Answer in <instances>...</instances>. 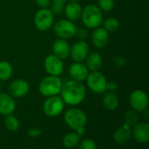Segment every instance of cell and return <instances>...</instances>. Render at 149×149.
<instances>
[{"label": "cell", "mask_w": 149, "mask_h": 149, "mask_svg": "<svg viewBox=\"0 0 149 149\" xmlns=\"http://www.w3.org/2000/svg\"><path fill=\"white\" fill-rule=\"evenodd\" d=\"M35 3L41 8H47L51 5L52 0H34Z\"/></svg>", "instance_id": "836d02e7"}, {"label": "cell", "mask_w": 149, "mask_h": 149, "mask_svg": "<svg viewBox=\"0 0 149 149\" xmlns=\"http://www.w3.org/2000/svg\"><path fill=\"white\" fill-rule=\"evenodd\" d=\"M53 30L58 38L67 40L74 36L76 25L68 19H60L54 24Z\"/></svg>", "instance_id": "ba28073f"}, {"label": "cell", "mask_w": 149, "mask_h": 149, "mask_svg": "<svg viewBox=\"0 0 149 149\" xmlns=\"http://www.w3.org/2000/svg\"><path fill=\"white\" fill-rule=\"evenodd\" d=\"M54 23V14L50 9L41 8L34 16V25L41 32L48 31Z\"/></svg>", "instance_id": "5b68a950"}, {"label": "cell", "mask_w": 149, "mask_h": 149, "mask_svg": "<svg viewBox=\"0 0 149 149\" xmlns=\"http://www.w3.org/2000/svg\"><path fill=\"white\" fill-rule=\"evenodd\" d=\"M13 73V68L9 61H0V81L9 80Z\"/></svg>", "instance_id": "603a6c76"}, {"label": "cell", "mask_w": 149, "mask_h": 149, "mask_svg": "<svg viewBox=\"0 0 149 149\" xmlns=\"http://www.w3.org/2000/svg\"><path fill=\"white\" fill-rule=\"evenodd\" d=\"M117 89H118V83L116 82L111 81V82L107 83V90L114 92L117 90Z\"/></svg>", "instance_id": "d6a6232c"}, {"label": "cell", "mask_w": 149, "mask_h": 149, "mask_svg": "<svg viewBox=\"0 0 149 149\" xmlns=\"http://www.w3.org/2000/svg\"><path fill=\"white\" fill-rule=\"evenodd\" d=\"M113 63L116 67H123L126 63V60L121 56H115L113 58Z\"/></svg>", "instance_id": "1f68e13d"}, {"label": "cell", "mask_w": 149, "mask_h": 149, "mask_svg": "<svg viewBox=\"0 0 149 149\" xmlns=\"http://www.w3.org/2000/svg\"><path fill=\"white\" fill-rule=\"evenodd\" d=\"M79 149H97V146L95 141H93V140L86 139L80 143Z\"/></svg>", "instance_id": "f1b7e54d"}, {"label": "cell", "mask_w": 149, "mask_h": 149, "mask_svg": "<svg viewBox=\"0 0 149 149\" xmlns=\"http://www.w3.org/2000/svg\"><path fill=\"white\" fill-rule=\"evenodd\" d=\"M41 133H42V130L40 128H38V127L31 128L28 131V135L31 137H33V138L38 137Z\"/></svg>", "instance_id": "4dcf8cb0"}, {"label": "cell", "mask_w": 149, "mask_h": 149, "mask_svg": "<svg viewBox=\"0 0 149 149\" xmlns=\"http://www.w3.org/2000/svg\"><path fill=\"white\" fill-rule=\"evenodd\" d=\"M120 26V23L117 18H108L103 22V28L106 29L108 32H113L118 30Z\"/></svg>", "instance_id": "d4e9b609"}, {"label": "cell", "mask_w": 149, "mask_h": 149, "mask_svg": "<svg viewBox=\"0 0 149 149\" xmlns=\"http://www.w3.org/2000/svg\"><path fill=\"white\" fill-rule=\"evenodd\" d=\"M69 75L72 80L83 82L86 79L89 70L87 69L86 66L79 61H75L72 63L69 67Z\"/></svg>", "instance_id": "4fadbf2b"}, {"label": "cell", "mask_w": 149, "mask_h": 149, "mask_svg": "<svg viewBox=\"0 0 149 149\" xmlns=\"http://www.w3.org/2000/svg\"><path fill=\"white\" fill-rule=\"evenodd\" d=\"M4 126L5 128L10 132H15L19 128V120L17 117H15L12 114L7 115L4 120Z\"/></svg>", "instance_id": "cb8c5ba5"}, {"label": "cell", "mask_w": 149, "mask_h": 149, "mask_svg": "<svg viewBox=\"0 0 149 149\" xmlns=\"http://www.w3.org/2000/svg\"><path fill=\"white\" fill-rule=\"evenodd\" d=\"M8 90L12 97H23L29 92L30 85L25 80L17 79L10 83Z\"/></svg>", "instance_id": "7c38bea8"}, {"label": "cell", "mask_w": 149, "mask_h": 149, "mask_svg": "<svg viewBox=\"0 0 149 149\" xmlns=\"http://www.w3.org/2000/svg\"><path fill=\"white\" fill-rule=\"evenodd\" d=\"M62 81L58 76H51L44 77L38 85V90L41 95L45 97L56 96L60 93L62 88Z\"/></svg>", "instance_id": "3957f363"}, {"label": "cell", "mask_w": 149, "mask_h": 149, "mask_svg": "<svg viewBox=\"0 0 149 149\" xmlns=\"http://www.w3.org/2000/svg\"><path fill=\"white\" fill-rule=\"evenodd\" d=\"M60 95L65 105L74 106L84 101L86 96V90L81 82L72 79L62 84Z\"/></svg>", "instance_id": "6da1fadb"}, {"label": "cell", "mask_w": 149, "mask_h": 149, "mask_svg": "<svg viewBox=\"0 0 149 149\" xmlns=\"http://www.w3.org/2000/svg\"><path fill=\"white\" fill-rule=\"evenodd\" d=\"M66 1L67 0H52V8L50 10L53 14H61L64 11Z\"/></svg>", "instance_id": "4316f807"}, {"label": "cell", "mask_w": 149, "mask_h": 149, "mask_svg": "<svg viewBox=\"0 0 149 149\" xmlns=\"http://www.w3.org/2000/svg\"><path fill=\"white\" fill-rule=\"evenodd\" d=\"M74 36H76L79 40H84L88 36V32L85 27H76Z\"/></svg>", "instance_id": "f546056e"}, {"label": "cell", "mask_w": 149, "mask_h": 149, "mask_svg": "<svg viewBox=\"0 0 149 149\" xmlns=\"http://www.w3.org/2000/svg\"><path fill=\"white\" fill-rule=\"evenodd\" d=\"M129 103L132 109L138 112H143L148 107V97L141 90L133 91L129 97Z\"/></svg>", "instance_id": "9c48e42d"}, {"label": "cell", "mask_w": 149, "mask_h": 149, "mask_svg": "<svg viewBox=\"0 0 149 149\" xmlns=\"http://www.w3.org/2000/svg\"><path fill=\"white\" fill-rule=\"evenodd\" d=\"M124 119H125V123H127L129 126H134L138 123L139 120V117L136 113L135 111L134 110H128L125 112L124 115Z\"/></svg>", "instance_id": "484cf974"}, {"label": "cell", "mask_w": 149, "mask_h": 149, "mask_svg": "<svg viewBox=\"0 0 149 149\" xmlns=\"http://www.w3.org/2000/svg\"><path fill=\"white\" fill-rule=\"evenodd\" d=\"M76 133L79 134V137H81V136H84V135L86 134L85 127H82V128H79V129H78V130L76 131Z\"/></svg>", "instance_id": "e575fe53"}, {"label": "cell", "mask_w": 149, "mask_h": 149, "mask_svg": "<svg viewBox=\"0 0 149 149\" xmlns=\"http://www.w3.org/2000/svg\"><path fill=\"white\" fill-rule=\"evenodd\" d=\"M134 140L140 143H147L149 141V124L147 122L137 123L131 131Z\"/></svg>", "instance_id": "5bb4252c"}, {"label": "cell", "mask_w": 149, "mask_h": 149, "mask_svg": "<svg viewBox=\"0 0 149 149\" xmlns=\"http://www.w3.org/2000/svg\"><path fill=\"white\" fill-rule=\"evenodd\" d=\"M66 19L70 21H76L81 17V12H82V7L79 4V2H72L70 1L65 5V8L64 9Z\"/></svg>", "instance_id": "ac0fdd59"}, {"label": "cell", "mask_w": 149, "mask_h": 149, "mask_svg": "<svg viewBox=\"0 0 149 149\" xmlns=\"http://www.w3.org/2000/svg\"><path fill=\"white\" fill-rule=\"evenodd\" d=\"M64 119L65 124L75 131L85 127L87 122L86 113L79 108H71L67 110L65 113Z\"/></svg>", "instance_id": "277c9868"}, {"label": "cell", "mask_w": 149, "mask_h": 149, "mask_svg": "<svg viewBox=\"0 0 149 149\" xmlns=\"http://www.w3.org/2000/svg\"><path fill=\"white\" fill-rule=\"evenodd\" d=\"M89 54V46L84 40L77 41L70 49V55L74 61L82 62Z\"/></svg>", "instance_id": "8fae6325"}, {"label": "cell", "mask_w": 149, "mask_h": 149, "mask_svg": "<svg viewBox=\"0 0 149 149\" xmlns=\"http://www.w3.org/2000/svg\"><path fill=\"white\" fill-rule=\"evenodd\" d=\"M79 136L76 132H72L67 133L63 138V145L66 148H73L77 147L79 143Z\"/></svg>", "instance_id": "7402d4cb"}, {"label": "cell", "mask_w": 149, "mask_h": 149, "mask_svg": "<svg viewBox=\"0 0 149 149\" xmlns=\"http://www.w3.org/2000/svg\"><path fill=\"white\" fill-rule=\"evenodd\" d=\"M71 47L66 40L64 39H57L52 44V52L53 54L58 57L61 60L66 59L70 55Z\"/></svg>", "instance_id": "9a60e30c"}, {"label": "cell", "mask_w": 149, "mask_h": 149, "mask_svg": "<svg viewBox=\"0 0 149 149\" xmlns=\"http://www.w3.org/2000/svg\"><path fill=\"white\" fill-rule=\"evenodd\" d=\"M1 89H2V86H1V83H0V91H1Z\"/></svg>", "instance_id": "8d00e7d4"}, {"label": "cell", "mask_w": 149, "mask_h": 149, "mask_svg": "<svg viewBox=\"0 0 149 149\" xmlns=\"http://www.w3.org/2000/svg\"><path fill=\"white\" fill-rule=\"evenodd\" d=\"M108 40H109V34L106 29L99 26L93 30L92 33V41L93 44L97 48H102L106 47Z\"/></svg>", "instance_id": "e0dca14e"}, {"label": "cell", "mask_w": 149, "mask_h": 149, "mask_svg": "<svg viewBox=\"0 0 149 149\" xmlns=\"http://www.w3.org/2000/svg\"><path fill=\"white\" fill-rule=\"evenodd\" d=\"M86 66L90 71H98L102 66V57L99 53L93 52L86 58Z\"/></svg>", "instance_id": "ffe728a7"}, {"label": "cell", "mask_w": 149, "mask_h": 149, "mask_svg": "<svg viewBox=\"0 0 149 149\" xmlns=\"http://www.w3.org/2000/svg\"><path fill=\"white\" fill-rule=\"evenodd\" d=\"M65 108V103L60 97L52 96L45 101L43 105V111L45 114L48 117H57L58 116Z\"/></svg>", "instance_id": "52a82bcc"}, {"label": "cell", "mask_w": 149, "mask_h": 149, "mask_svg": "<svg viewBox=\"0 0 149 149\" xmlns=\"http://www.w3.org/2000/svg\"><path fill=\"white\" fill-rule=\"evenodd\" d=\"M104 97L102 99L103 106L108 111H114L119 106V98L114 92L107 91L104 92Z\"/></svg>", "instance_id": "44dd1931"}, {"label": "cell", "mask_w": 149, "mask_h": 149, "mask_svg": "<svg viewBox=\"0 0 149 149\" xmlns=\"http://www.w3.org/2000/svg\"><path fill=\"white\" fill-rule=\"evenodd\" d=\"M16 109V103L13 97L7 93L0 92V114L7 116L12 114Z\"/></svg>", "instance_id": "2e32d148"}, {"label": "cell", "mask_w": 149, "mask_h": 149, "mask_svg": "<svg viewBox=\"0 0 149 149\" xmlns=\"http://www.w3.org/2000/svg\"><path fill=\"white\" fill-rule=\"evenodd\" d=\"M99 8L103 11H110L114 7V0H98Z\"/></svg>", "instance_id": "83f0119b"}, {"label": "cell", "mask_w": 149, "mask_h": 149, "mask_svg": "<svg viewBox=\"0 0 149 149\" xmlns=\"http://www.w3.org/2000/svg\"><path fill=\"white\" fill-rule=\"evenodd\" d=\"M88 88L96 94H102L107 91V78L99 71H92L86 77Z\"/></svg>", "instance_id": "8992f818"}, {"label": "cell", "mask_w": 149, "mask_h": 149, "mask_svg": "<svg viewBox=\"0 0 149 149\" xmlns=\"http://www.w3.org/2000/svg\"><path fill=\"white\" fill-rule=\"evenodd\" d=\"M80 18L85 26L90 29L99 27L103 21L102 11L95 4H88L82 9Z\"/></svg>", "instance_id": "7a4b0ae2"}, {"label": "cell", "mask_w": 149, "mask_h": 149, "mask_svg": "<svg viewBox=\"0 0 149 149\" xmlns=\"http://www.w3.org/2000/svg\"><path fill=\"white\" fill-rule=\"evenodd\" d=\"M44 67L45 71L51 76H59L64 71L63 60L55 56L53 54L45 57L44 61Z\"/></svg>", "instance_id": "30bf717a"}, {"label": "cell", "mask_w": 149, "mask_h": 149, "mask_svg": "<svg viewBox=\"0 0 149 149\" xmlns=\"http://www.w3.org/2000/svg\"><path fill=\"white\" fill-rule=\"evenodd\" d=\"M131 135H132V133H131L130 126L125 123L122 126L119 127L116 130L113 135V139L115 142L118 144H125L130 140Z\"/></svg>", "instance_id": "d6986e66"}, {"label": "cell", "mask_w": 149, "mask_h": 149, "mask_svg": "<svg viewBox=\"0 0 149 149\" xmlns=\"http://www.w3.org/2000/svg\"><path fill=\"white\" fill-rule=\"evenodd\" d=\"M69 1H72V2H79L80 0H69Z\"/></svg>", "instance_id": "d590c367"}]
</instances>
